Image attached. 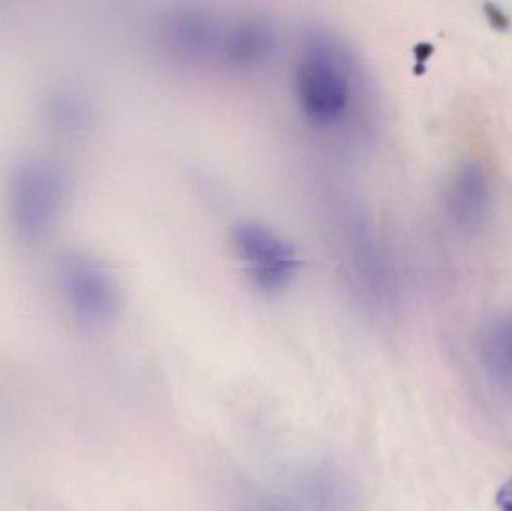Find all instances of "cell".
<instances>
[{
    "label": "cell",
    "instance_id": "1",
    "mask_svg": "<svg viewBox=\"0 0 512 511\" xmlns=\"http://www.w3.org/2000/svg\"><path fill=\"white\" fill-rule=\"evenodd\" d=\"M309 48L295 71L298 105L304 117L315 125H336L351 105V81L325 44Z\"/></svg>",
    "mask_w": 512,
    "mask_h": 511
},
{
    "label": "cell",
    "instance_id": "2",
    "mask_svg": "<svg viewBox=\"0 0 512 511\" xmlns=\"http://www.w3.org/2000/svg\"><path fill=\"white\" fill-rule=\"evenodd\" d=\"M233 243L255 287L274 294L291 284L298 269L291 246L256 222L243 221L233 230Z\"/></svg>",
    "mask_w": 512,
    "mask_h": 511
},
{
    "label": "cell",
    "instance_id": "3",
    "mask_svg": "<svg viewBox=\"0 0 512 511\" xmlns=\"http://www.w3.org/2000/svg\"><path fill=\"white\" fill-rule=\"evenodd\" d=\"M445 206L454 225L478 230L492 213L493 188L489 174L477 162H463L448 179Z\"/></svg>",
    "mask_w": 512,
    "mask_h": 511
},
{
    "label": "cell",
    "instance_id": "4",
    "mask_svg": "<svg viewBox=\"0 0 512 511\" xmlns=\"http://www.w3.org/2000/svg\"><path fill=\"white\" fill-rule=\"evenodd\" d=\"M480 359L492 383L512 396V312L486 327L480 339Z\"/></svg>",
    "mask_w": 512,
    "mask_h": 511
},
{
    "label": "cell",
    "instance_id": "5",
    "mask_svg": "<svg viewBox=\"0 0 512 511\" xmlns=\"http://www.w3.org/2000/svg\"><path fill=\"white\" fill-rule=\"evenodd\" d=\"M274 35L267 24L249 20L231 30L225 41V59L237 68H255L270 57Z\"/></svg>",
    "mask_w": 512,
    "mask_h": 511
},
{
    "label": "cell",
    "instance_id": "6",
    "mask_svg": "<svg viewBox=\"0 0 512 511\" xmlns=\"http://www.w3.org/2000/svg\"><path fill=\"white\" fill-rule=\"evenodd\" d=\"M170 39L174 47L188 56H201L216 44V29L200 15H183L171 23Z\"/></svg>",
    "mask_w": 512,
    "mask_h": 511
},
{
    "label": "cell",
    "instance_id": "7",
    "mask_svg": "<svg viewBox=\"0 0 512 511\" xmlns=\"http://www.w3.org/2000/svg\"><path fill=\"white\" fill-rule=\"evenodd\" d=\"M496 504L499 511H512V479L499 489Z\"/></svg>",
    "mask_w": 512,
    "mask_h": 511
}]
</instances>
